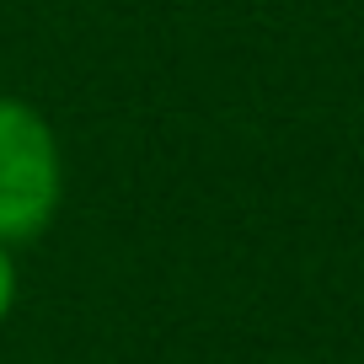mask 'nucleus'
Segmentation results:
<instances>
[{
  "label": "nucleus",
  "instance_id": "nucleus-3",
  "mask_svg": "<svg viewBox=\"0 0 364 364\" xmlns=\"http://www.w3.org/2000/svg\"><path fill=\"white\" fill-rule=\"evenodd\" d=\"M284 364H311V359H284Z\"/></svg>",
  "mask_w": 364,
  "mask_h": 364
},
{
  "label": "nucleus",
  "instance_id": "nucleus-1",
  "mask_svg": "<svg viewBox=\"0 0 364 364\" xmlns=\"http://www.w3.org/2000/svg\"><path fill=\"white\" fill-rule=\"evenodd\" d=\"M65 204V145L43 107L0 91V241L27 247L59 220Z\"/></svg>",
  "mask_w": 364,
  "mask_h": 364
},
{
  "label": "nucleus",
  "instance_id": "nucleus-2",
  "mask_svg": "<svg viewBox=\"0 0 364 364\" xmlns=\"http://www.w3.org/2000/svg\"><path fill=\"white\" fill-rule=\"evenodd\" d=\"M16 300H22V268H16V247L0 241V327L11 321Z\"/></svg>",
  "mask_w": 364,
  "mask_h": 364
}]
</instances>
